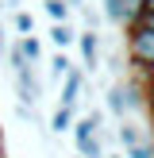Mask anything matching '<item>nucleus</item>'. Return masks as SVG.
<instances>
[{
	"label": "nucleus",
	"mask_w": 154,
	"mask_h": 158,
	"mask_svg": "<svg viewBox=\"0 0 154 158\" xmlns=\"http://www.w3.org/2000/svg\"><path fill=\"white\" fill-rule=\"evenodd\" d=\"M139 77H143V81H154V62H150V66H143V69H139Z\"/></svg>",
	"instance_id": "a211bd4d"
},
{
	"label": "nucleus",
	"mask_w": 154,
	"mask_h": 158,
	"mask_svg": "<svg viewBox=\"0 0 154 158\" xmlns=\"http://www.w3.org/2000/svg\"><path fill=\"white\" fill-rule=\"evenodd\" d=\"M73 120H77V108L58 104L50 112V135H69V131H73Z\"/></svg>",
	"instance_id": "423d86ee"
},
{
	"label": "nucleus",
	"mask_w": 154,
	"mask_h": 158,
	"mask_svg": "<svg viewBox=\"0 0 154 158\" xmlns=\"http://www.w3.org/2000/svg\"><path fill=\"white\" fill-rule=\"evenodd\" d=\"M146 12H154V0H146Z\"/></svg>",
	"instance_id": "4be33fe9"
},
{
	"label": "nucleus",
	"mask_w": 154,
	"mask_h": 158,
	"mask_svg": "<svg viewBox=\"0 0 154 158\" xmlns=\"http://www.w3.org/2000/svg\"><path fill=\"white\" fill-rule=\"evenodd\" d=\"M143 12H146V0H120V27H123V31L139 27Z\"/></svg>",
	"instance_id": "0eeeda50"
},
{
	"label": "nucleus",
	"mask_w": 154,
	"mask_h": 158,
	"mask_svg": "<svg viewBox=\"0 0 154 158\" xmlns=\"http://www.w3.org/2000/svg\"><path fill=\"white\" fill-rule=\"evenodd\" d=\"M46 66H50V77H54V81H62V77L73 69V62H69V54H66V50H58L50 62H46Z\"/></svg>",
	"instance_id": "f8f14e48"
},
{
	"label": "nucleus",
	"mask_w": 154,
	"mask_h": 158,
	"mask_svg": "<svg viewBox=\"0 0 154 158\" xmlns=\"http://www.w3.org/2000/svg\"><path fill=\"white\" fill-rule=\"evenodd\" d=\"M73 43H77L73 23H50V46H58V50H69Z\"/></svg>",
	"instance_id": "1a4fd4ad"
},
{
	"label": "nucleus",
	"mask_w": 154,
	"mask_h": 158,
	"mask_svg": "<svg viewBox=\"0 0 154 158\" xmlns=\"http://www.w3.org/2000/svg\"><path fill=\"white\" fill-rule=\"evenodd\" d=\"M143 104H146V112L154 116V81H143Z\"/></svg>",
	"instance_id": "2eb2a0df"
},
{
	"label": "nucleus",
	"mask_w": 154,
	"mask_h": 158,
	"mask_svg": "<svg viewBox=\"0 0 154 158\" xmlns=\"http://www.w3.org/2000/svg\"><path fill=\"white\" fill-rule=\"evenodd\" d=\"M0 8H8V12H19V8H23V0H4Z\"/></svg>",
	"instance_id": "6ab92c4d"
},
{
	"label": "nucleus",
	"mask_w": 154,
	"mask_h": 158,
	"mask_svg": "<svg viewBox=\"0 0 154 158\" xmlns=\"http://www.w3.org/2000/svg\"><path fill=\"white\" fill-rule=\"evenodd\" d=\"M127 62L135 69H143V66H150L154 62V27H131L127 31Z\"/></svg>",
	"instance_id": "f257e3e1"
},
{
	"label": "nucleus",
	"mask_w": 154,
	"mask_h": 158,
	"mask_svg": "<svg viewBox=\"0 0 154 158\" xmlns=\"http://www.w3.org/2000/svg\"><path fill=\"white\" fill-rule=\"evenodd\" d=\"M81 93H85V73L73 66L66 77H62V97H58V104H66V108H77V104H81Z\"/></svg>",
	"instance_id": "7ed1b4c3"
},
{
	"label": "nucleus",
	"mask_w": 154,
	"mask_h": 158,
	"mask_svg": "<svg viewBox=\"0 0 154 158\" xmlns=\"http://www.w3.org/2000/svg\"><path fill=\"white\" fill-rule=\"evenodd\" d=\"M123 158H154V147H150V139H143V143L127 147V151H123Z\"/></svg>",
	"instance_id": "ddd939ff"
},
{
	"label": "nucleus",
	"mask_w": 154,
	"mask_h": 158,
	"mask_svg": "<svg viewBox=\"0 0 154 158\" xmlns=\"http://www.w3.org/2000/svg\"><path fill=\"white\" fill-rule=\"evenodd\" d=\"M43 12L50 15V23H69V15H73L66 0H43Z\"/></svg>",
	"instance_id": "9d476101"
},
{
	"label": "nucleus",
	"mask_w": 154,
	"mask_h": 158,
	"mask_svg": "<svg viewBox=\"0 0 154 158\" xmlns=\"http://www.w3.org/2000/svg\"><path fill=\"white\" fill-rule=\"evenodd\" d=\"M12 27H15V39L19 35H35V15L27 8H19V12H12Z\"/></svg>",
	"instance_id": "9b49d317"
},
{
	"label": "nucleus",
	"mask_w": 154,
	"mask_h": 158,
	"mask_svg": "<svg viewBox=\"0 0 154 158\" xmlns=\"http://www.w3.org/2000/svg\"><path fill=\"white\" fill-rule=\"evenodd\" d=\"M104 104H108V112H112L116 120H127V116H131V108H127V81H112V85H108Z\"/></svg>",
	"instance_id": "20e7f679"
},
{
	"label": "nucleus",
	"mask_w": 154,
	"mask_h": 158,
	"mask_svg": "<svg viewBox=\"0 0 154 158\" xmlns=\"http://www.w3.org/2000/svg\"><path fill=\"white\" fill-rule=\"evenodd\" d=\"M143 139H146V131L139 127L135 120H120V123H116V143H120L123 151H127V147H135V143H143Z\"/></svg>",
	"instance_id": "39448f33"
},
{
	"label": "nucleus",
	"mask_w": 154,
	"mask_h": 158,
	"mask_svg": "<svg viewBox=\"0 0 154 158\" xmlns=\"http://www.w3.org/2000/svg\"><path fill=\"white\" fill-rule=\"evenodd\" d=\"M77 50H81V73H96L100 69V31L81 27L77 31Z\"/></svg>",
	"instance_id": "f03ea898"
},
{
	"label": "nucleus",
	"mask_w": 154,
	"mask_h": 158,
	"mask_svg": "<svg viewBox=\"0 0 154 158\" xmlns=\"http://www.w3.org/2000/svg\"><path fill=\"white\" fill-rule=\"evenodd\" d=\"M8 54V35H4V19H0V58Z\"/></svg>",
	"instance_id": "f3484780"
},
{
	"label": "nucleus",
	"mask_w": 154,
	"mask_h": 158,
	"mask_svg": "<svg viewBox=\"0 0 154 158\" xmlns=\"http://www.w3.org/2000/svg\"><path fill=\"white\" fill-rule=\"evenodd\" d=\"M0 158H8V147H4V131H0Z\"/></svg>",
	"instance_id": "aec40b11"
},
{
	"label": "nucleus",
	"mask_w": 154,
	"mask_h": 158,
	"mask_svg": "<svg viewBox=\"0 0 154 158\" xmlns=\"http://www.w3.org/2000/svg\"><path fill=\"white\" fill-rule=\"evenodd\" d=\"M146 139H150V147H154V116H150V135H146Z\"/></svg>",
	"instance_id": "412c9836"
},
{
	"label": "nucleus",
	"mask_w": 154,
	"mask_h": 158,
	"mask_svg": "<svg viewBox=\"0 0 154 158\" xmlns=\"http://www.w3.org/2000/svg\"><path fill=\"white\" fill-rule=\"evenodd\" d=\"M12 46H15V50H19L23 58L31 62V66H43V43H38L35 35H19V39H15Z\"/></svg>",
	"instance_id": "6e6552de"
},
{
	"label": "nucleus",
	"mask_w": 154,
	"mask_h": 158,
	"mask_svg": "<svg viewBox=\"0 0 154 158\" xmlns=\"http://www.w3.org/2000/svg\"><path fill=\"white\" fill-rule=\"evenodd\" d=\"M104 19L120 27V0H104Z\"/></svg>",
	"instance_id": "4468645a"
},
{
	"label": "nucleus",
	"mask_w": 154,
	"mask_h": 158,
	"mask_svg": "<svg viewBox=\"0 0 154 158\" xmlns=\"http://www.w3.org/2000/svg\"><path fill=\"white\" fill-rule=\"evenodd\" d=\"M69 4V12H85V8H89V0H66Z\"/></svg>",
	"instance_id": "dca6fc26"
}]
</instances>
